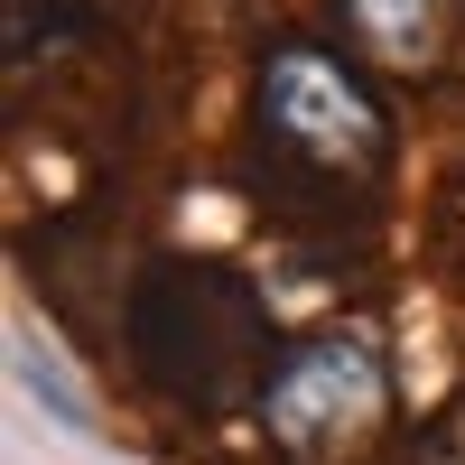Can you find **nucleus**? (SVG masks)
I'll return each mask as SVG.
<instances>
[{
    "mask_svg": "<svg viewBox=\"0 0 465 465\" xmlns=\"http://www.w3.org/2000/svg\"><path fill=\"white\" fill-rule=\"evenodd\" d=\"M252 131L289 177L326 186V196H372L391 177V103L372 94L354 56L317 47V37H280L252 65Z\"/></svg>",
    "mask_w": 465,
    "mask_h": 465,
    "instance_id": "nucleus-1",
    "label": "nucleus"
},
{
    "mask_svg": "<svg viewBox=\"0 0 465 465\" xmlns=\"http://www.w3.org/2000/svg\"><path fill=\"white\" fill-rule=\"evenodd\" d=\"M335 19L381 65H438L447 56V10L438 0H335Z\"/></svg>",
    "mask_w": 465,
    "mask_h": 465,
    "instance_id": "nucleus-4",
    "label": "nucleus"
},
{
    "mask_svg": "<svg viewBox=\"0 0 465 465\" xmlns=\"http://www.w3.org/2000/svg\"><path fill=\"white\" fill-rule=\"evenodd\" d=\"M10 363H19V381H28V401H47V410L65 419V429H94V401L74 391V381H65L47 354H37V335H19V344H10Z\"/></svg>",
    "mask_w": 465,
    "mask_h": 465,
    "instance_id": "nucleus-5",
    "label": "nucleus"
},
{
    "mask_svg": "<svg viewBox=\"0 0 465 465\" xmlns=\"http://www.w3.org/2000/svg\"><path fill=\"white\" fill-rule=\"evenodd\" d=\"M381 410H391V381L363 335H298L261 381V438L289 465H335L381 429Z\"/></svg>",
    "mask_w": 465,
    "mask_h": 465,
    "instance_id": "nucleus-3",
    "label": "nucleus"
},
{
    "mask_svg": "<svg viewBox=\"0 0 465 465\" xmlns=\"http://www.w3.org/2000/svg\"><path fill=\"white\" fill-rule=\"evenodd\" d=\"M131 344H140V372L186 410H232L242 391L261 401L270 363H280L270 307L223 261H159L131 289Z\"/></svg>",
    "mask_w": 465,
    "mask_h": 465,
    "instance_id": "nucleus-2",
    "label": "nucleus"
}]
</instances>
